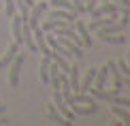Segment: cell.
<instances>
[{"label": "cell", "mask_w": 130, "mask_h": 126, "mask_svg": "<svg viewBox=\"0 0 130 126\" xmlns=\"http://www.w3.org/2000/svg\"><path fill=\"white\" fill-rule=\"evenodd\" d=\"M9 66H11V73H9V86H11V88H17V86H19L21 66H24V53L17 51V56L13 58V62H11Z\"/></svg>", "instance_id": "6da1fadb"}, {"label": "cell", "mask_w": 130, "mask_h": 126, "mask_svg": "<svg viewBox=\"0 0 130 126\" xmlns=\"http://www.w3.org/2000/svg\"><path fill=\"white\" fill-rule=\"evenodd\" d=\"M47 7H49L47 0H36V4L30 9V13H28V26H30V28H36V26H39L41 15L47 11Z\"/></svg>", "instance_id": "7a4b0ae2"}, {"label": "cell", "mask_w": 130, "mask_h": 126, "mask_svg": "<svg viewBox=\"0 0 130 126\" xmlns=\"http://www.w3.org/2000/svg\"><path fill=\"white\" fill-rule=\"evenodd\" d=\"M51 103H53V105H56V109H58V111L62 113L64 118H66V120H70V122H73L75 113L70 111V107L66 105V103H64V96H62V92H60V90H53V101H51Z\"/></svg>", "instance_id": "3957f363"}, {"label": "cell", "mask_w": 130, "mask_h": 126, "mask_svg": "<svg viewBox=\"0 0 130 126\" xmlns=\"http://www.w3.org/2000/svg\"><path fill=\"white\" fill-rule=\"evenodd\" d=\"M90 13H92V17H100V15H120V7H117L115 2H109V0H107V2L100 4V7H94Z\"/></svg>", "instance_id": "277c9868"}, {"label": "cell", "mask_w": 130, "mask_h": 126, "mask_svg": "<svg viewBox=\"0 0 130 126\" xmlns=\"http://www.w3.org/2000/svg\"><path fill=\"white\" fill-rule=\"evenodd\" d=\"M70 111L75 116H90V113L98 111V103H73L70 105Z\"/></svg>", "instance_id": "5b68a950"}, {"label": "cell", "mask_w": 130, "mask_h": 126, "mask_svg": "<svg viewBox=\"0 0 130 126\" xmlns=\"http://www.w3.org/2000/svg\"><path fill=\"white\" fill-rule=\"evenodd\" d=\"M75 30H77V34L81 36V41H83V47H92V32L88 30V26H85V21L83 19H77V21H75Z\"/></svg>", "instance_id": "8992f818"}, {"label": "cell", "mask_w": 130, "mask_h": 126, "mask_svg": "<svg viewBox=\"0 0 130 126\" xmlns=\"http://www.w3.org/2000/svg\"><path fill=\"white\" fill-rule=\"evenodd\" d=\"M107 66H109V73H111V77H113V88L111 90L115 92V94H120V90H122V73H120V68H117V64L115 62H107Z\"/></svg>", "instance_id": "52a82bcc"}, {"label": "cell", "mask_w": 130, "mask_h": 126, "mask_svg": "<svg viewBox=\"0 0 130 126\" xmlns=\"http://www.w3.org/2000/svg\"><path fill=\"white\" fill-rule=\"evenodd\" d=\"M17 51H19V45H17L15 41H13V43H11V45L7 47V51H4V56L0 58V71H2V68H7L9 64L13 62V58L17 56Z\"/></svg>", "instance_id": "ba28073f"}, {"label": "cell", "mask_w": 130, "mask_h": 126, "mask_svg": "<svg viewBox=\"0 0 130 126\" xmlns=\"http://www.w3.org/2000/svg\"><path fill=\"white\" fill-rule=\"evenodd\" d=\"M107 75H109V66H107V64H102L100 68H96L94 90H105V86H107Z\"/></svg>", "instance_id": "9c48e42d"}, {"label": "cell", "mask_w": 130, "mask_h": 126, "mask_svg": "<svg viewBox=\"0 0 130 126\" xmlns=\"http://www.w3.org/2000/svg\"><path fill=\"white\" fill-rule=\"evenodd\" d=\"M96 34H98V39H100L102 43H111V45H122V43H126V36H122V32H115V34H107V32L96 30Z\"/></svg>", "instance_id": "30bf717a"}, {"label": "cell", "mask_w": 130, "mask_h": 126, "mask_svg": "<svg viewBox=\"0 0 130 126\" xmlns=\"http://www.w3.org/2000/svg\"><path fill=\"white\" fill-rule=\"evenodd\" d=\"M13 24H11V30H13V41L17 43V45H24V39H21V15H13Z\"/></svg>", "instance_id": "8fae6325"}, {"label": "cell", "mask_w": 130, "mask_h": 126, "mask_svg": "<svg viewBox=\"0 0 130 126\" xmlns=\"http://www.w3.org/2000/svg\"><path fill=\"white\" fill-rule=\"evenodd\" d=\"M47 116H49V118L53 120V122H58V124H64V126H70V124H73L70 120H66V118H64L60 111H58L53 103H49V105H47Z\"/></svg>", "instance_id": "7c38bea8"}, {"label": "cell", "mask_w": 130, "mask_h": 126, "mask_svg": "<svg viewBox=\"0 0 130 126\" xmlns=\"http://www.w3.org/2000/svg\"><path fill=\"white\" fill-rule=\"evenodd\" d=\"M111 111H113V116H117V118L122 120V124L130 126V109H126V107L115 105V103H113V105H111Z\"/></svg>", "instance_id": "4fadbf2b"}, {"label": "cell", "mask_w": 130, "mask_h": 126, "mask_svg": "<svg viewBox=\"0 0 130 126\" xmlns=\"http://www.w3.org/2000/svg\"><path fill=\"white\" fill-rule=\"evenodd\" d=\"M49 64H51V58L49 56H43L41 60V81L43 83H49Z\"/></svg>", "instance_id": "5bb4252c"}, {"label": "cell", "mask_w": 130, "mask_h": 126, "mask_svg": "<svg viewBox=\"0 0 130 126\" xmlns=\"http://www.w3.org/2000/svg\"><path fill=\"white\" fill-rule=\"evenodd\" d=\"M90 90H92V98H96V101H109L111 103V98L115 96L113 90L107 92V90H94V88H90Z\"/></svg>", "instance_id": "9a60e30c"}, {"label": "cell", "mask_w": 130, "mask_h": 126, "mask_svg": "<svg viewBox=\"0 0 130 126\" xmlns=\"http://www.w3.org/2000/svg\"><path fill=\"white\" fill-rule=\"evenodd\" d=\"M117 68H120V73L124 77H130V64H126V60H120V62H115Z\"/></svg>", "instance_id": "2e32d148"}, {"label": "cell", "mask_w": 130, "mask_h": 126, "mask_svg": "<svg viewBox=\"0 0 130 126\" xmlns=\"http://www.w3.org/2000/svg\"><path fill=\"white\" fill-rule=\"evenodd\" d=\"M4 13H7L9 17L15 15V0H4Z\"/></svg>", "instance_id": "e0dca14e"}, {"label": "cell", "mask_w": 130, "mask_h": 126, "mask_svg": "<svg viewBox=\"0 0 130 126\" xmlns=\"http://www.w3.org/2000/svg\"><path fill=\"white\" fill-rule=\"evenodd\" d=\"M111 103H115V105H124V107H126V109H130V98H120V96H113L111 98Z\"/></svg>", "instance_id": "ac0fdd59"}, {"label": "cell", "mask_w": 130, "mask_h": 126, "mask_svg": "<svg viewBox=\"0 0 130 126\" xmlns=\"http://www.w3.org/2000/svg\"><path fill=\"white\" fill-rule=\"evenodd\" d=\"M73 7H75V11H77V15H81V13H85V7H83V0H73Z\"/></svg>", "instance_id": "d6986e66"}, {"label": "cell", "mask_w": 130, "mask_h": 126, "mask_svg": "<svg viewBox=\"0 0 130 126\" xmlns=\"http://www.w3.org/2000/svg\"><path fill=\"white\" fill-rule=\"evenodd\" d=\"M96 2H98V0H85V2H83V7H85V13H90V11L96 7Z\"/></svg>", "instance_id": "ffe728a7"}, {"label": "cell", "mask_w": 130, "mask_h": 126, "mask_svg": "<svg viewBox=\"0 0 130 126\" xmlns=\"http://www.w3.org/2000/svg\"><path fill=\"white\" fill-rule=\"evenodd\" d=\"M115 2H122L124 7H130V0H115Z\"/></svg>", "instance_id": "44dd1931"}, {"label": "cell", "mask_w": 130, "mask_h": 126, "mask_svg": "<svg viewBox=\"0 0 130 126\" xmlns=\"http://www.w3.org/2000/svg\"><path fill=\"white\" fill-rule=\"evenodd\" d=\"M122 81H126V86L130 88V77H122Z\"/></svg>", "instance_id": "7402d4cb"}, {"label": "cell", "mask_w": 130, "mask_h": 126, "mask_svg": "<svg viewBox=\"0 0 130 126\" xmlns=\"http://www.w3.org/2000/svg\"><path fill=\"white\" fill-rule=\"evenodd\" d=\"M0 124H9V120L7 118H0Z\"/></svg>", "instance_id": "603a6c76"}, {"label": "cell", "mask_w": 130, "mask_h": 126, "mask_svg": "<svg viewBox=\"0 0 130 126\" xmlns=\"http://www.w3.org/2000/svg\"><path fill=\"white\" fill-rule=\"evenodd\" d=\"M2 111H4V105H0V113H2Z\"/></svg>", "instance_id": "cb8c5ba5"}, {"label": "cell", "mask_w": 130, "mask_h": 126, "mask_svg": "<svg viewBox=\"0 0 130 126\" xmlns=\"http://www.w3.org/2000/svg\"><path fill=\"white\" fill-rule=\"evenodd\" d=\"M126 58H128V64H130V51H128V56H126Z\"/></svg>", "instance_id": "d4e9b609"}, {"label": "cell", "mask_w": 130, "mask_h": 126, "mask_svg": "<svg viewBox=\"0 0 130 126\" xmlns=\"http://www.w3.org/2000/svg\"><path fill=\"white\" fill-rule=\"evenodd\" d=\"M83 2H85V0H83Z\"/></svg>", "instance_id": "484cf974"}]
</instances>
